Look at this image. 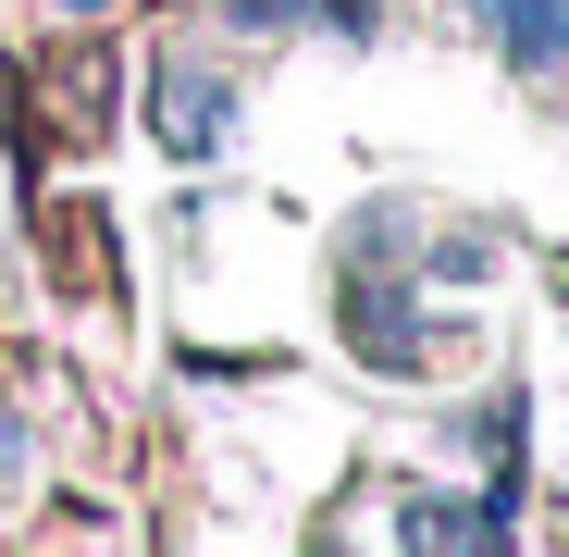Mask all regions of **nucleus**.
<instances>
[{
	"instance_id": "1",
	"label": "nucleus",
	"mask_w": 569,
	"mask_h": 557,
	"mask_svg": "<svg viewBox=\"0 0 569 557\" xmlns=\"http://www.w3.org/2000/svg\"><path fill=\"white\" fill-rule=\"evenodd\" d=\"M470 13H483V38H496L520 74L569 87V0H470Z\"/></svg>"
},
{
	"instance_id": "2",
	"label": "nucleus",
	"mask_w": 569,
	"mask_h": 557,
	"mask_svg": "<svg viewBox=\"0 0 569 557\" xmlns=\"http://www.w3.org/2000/svg\"><path fill=\"white\" fill-rule=\"evenodd\" d=\"M298 13H322V0H236V26H298ZM335 13L359 26V0H335Z\"/></svg>"
}]
</instances>
